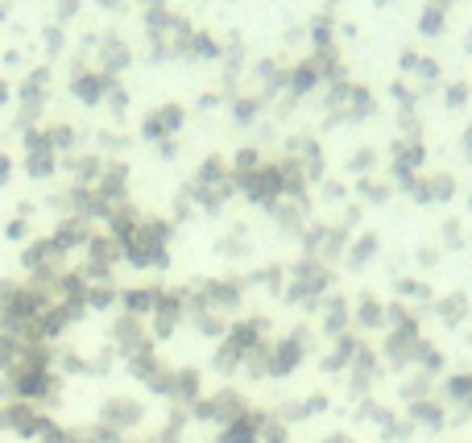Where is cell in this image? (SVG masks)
Here are the masks:
<instances>
[{
    "mask_svg": "<svg viewBox=\"0 0 472 443\" xmlns=\"http://www.w3.org/2000/svg\"><path fill=\"white\" fill-rule=\"evenodd\" d=\"M166 236H170V224L162 220H142L129 241H121V257L137 270H150V265H166Z\"/></svg>",
    "mask_w": 472,
    "mask_h": 443,
    "instance_id": "obj_1",
    "label": "cell"
},
{
    "mask_svg": "<svg viewBox=\"0 0 472 443\" xmlns=\"http://www.w3.org/2000/svg\"><path fill=\"white\" fill-rule=\"evenodd\" d=\"M5 427H9L17 439H29V443H37L46 431H50V415H46L42 407H34V402H21V398H13V402H5Z\"/></svg>",
    "mask_w": 472,
    "mask_h": 443,
    "instance_id": "obj_2",
    "label": "cell"
},
{
    "mask_svg": "<svg viewBox=\"0 0 472 443\" xmlns=\"http://www.w3.org/2000/svg\"><path fill=\"white\" fill-rule=\"evenodd\" d=\"M236 187H241L253 203H274L278 195H282V166H257V170L236 174Z\"/></svg>",
    "mask_w": 472,
    "mask_h": 443,
    "instance_id": "obj_3",
    "label": "cell"
},
{
    "mask_svg": "<svg viewBox=\"0 0 472 443\" xmlns=\"http://www.w3.org/2000/svg\"><path fill=\"white\" fill-rule=\"evenodd\" d=\"M142 418H145V407L133 402V398H112V402H104V410H100V427L121 435V439H125V431H133Z\"/></svg>",
    "mask_w": 472,
    "mask_h": 443,
    "instance_id": "obj_4",
    "label": "cell"
},
{
    "mask_svg": "<svg viewBox=\"0 0 472 443\" xmlns=\"http://www.w3.org/2000/svg\"><path fill=\"white\" fill-rule=\"evenodd\" d=\"M191 415L204 418V423H220L228 427L236 415H245V398L241 394H232V389H224V394H215V398H204L191 407Z\"/></svg>",
    "mask_w": 472,
    "mask_h": 443,
    "instance_id": "obj_5",
    "label": "cell"
},
{
    "mask_svg": "<svg viewBox=\"0 0 472 443\" xmlns=\"http://www.w3.org/2000/svg\"><path fill=\"white\" fill-rule=\"evenodd\" d=\"M26 170H29V179H50V174L58 170V154H54V145L46 141V133H37V129L26 133Z\"/></svg>",
    "mask_w": 472,
    "mask_h": 443,
    "instance_id": "obj_6",
    "label": "cell"
},
{
    "mask_svg": "<svg viewBox=\"0 0 472 443\" xmlns=\"http://www.w3.org/2000/svg\"><path fill=\"white\" fill-rule=\"evenodd\" d=\"M129 369H133V377L145 381L153 394H170V377H174V369H166V365L153 356V348L150 353H142V356H129Z\"/></svg>",
    "mask_w": 472,
    "mask_h": 443,
    "instance_id": "obj_7",
    "label": "cell"
},
{
    "mask_svg": "<svg viewBox=\"0 0 472 443\" xmlns=\"http://www.w3.org/2000/svg\"><path fill=\"white\" fill-rule=\"evenodd\" d=\"M96 200L104 203V208H116V203H125V195H129V170L121 162L116 166H104V174L96 179Z\"/></svg>",
    "mask_w": 472,
    "mask_h": 443,
    "instance_id": "obj_8",
    "label": "cell"
},
{
    "mask_svg": "<svg viewBox=\"0 0 472 443\" xmlns=\"http://www.w3.org/2000/svg\"><path fill=\"white\" fill-rule=\"evenodd\" d=\"M299 361H303V335H290V340H278L274 348H266V373H274V377L294 373Z\"/></svg>",
    "mask_w": 472,
    "mask_h": 443,
    "instance_id": "obj_9",
    "label": "cell"
},
{
    "mask_svg": "<svg viewBox=\"0 0 472 443\" xmlns=\"http://www.w3.org/2000/svg\"><path fill=\"white\" fill-rule=\"evenodd\" d=\"M112 340H116V348H121L125 356H142V353H150V335H145L142 319H133V315H121V319H116Z\"/></svg>",
    "mask_w": 472,
    "mask_h": 443,
    "instance_id": "obj_10",
    "label": "cell"
},
{
    "mask_svg": "<svg viewBox=\"0 0 472 443\" xmlns=\"http://www.w3.org/2000/svg\"><path fill=\"white\" fill-rule=\"evenodd\" d=\"M91 224L88 220H79V216H63V224L54 228L50 232V241H54V249H58V253H71V249H88V241H91Z\"/></svg>",
    "mask_w": 472,
    "mask_h": 443,
    "instance_id": "obj_11",
    "label": "cell"
},
{
    "mask_svg": "<svg viewBox=\"0 0 472 443\" xmlns=\"http://www.w3.org/2000/svg\"><path fill=\"white\" fill-rule=\"evenodd\" d=\"M328 282H331V273H328V265H311V262H303L299 270H294V290H290V299H315V294H323L328 290Z\"/></svg>",
    "mask_w": 472,
    "mask_h": 443,
    "instance_id": "obj_12",
    "label": "cell"
},
{
    "mask_svg": "<svg viewBox=\"0 0 472 443\" xmlns=\"http://www.w3.org/2000/svg\"><path fill=\"white\" fill-rule=\"evenodd\" d=\"M183 129V108H174V104H166V108H158L150 120L142 125V133L150 137V141H170V137Z\"/></svg>",
    "mask_w": 472,
    "mask_h": 443,
    "instance_id": "obj_13",
    "label": "cell"
},
{
    "mask_svg": "<svg viewBox=\"0 0 472 443\" xmlns=\"http://www.w3.org/2000/svg\"><path fill=\"white\" fill-rule=\"evenodd\" d=\"M183 307H187V303H183V294H162L158 307H153V315H150L153 319V335H162V340H166V335L179 327Z\"/></svg>",
    "mask_w": 472,
    "mask_h": 443,
    "instance_id": "obj_14",
    "label": "cell"
},
{
    "mask_svg": "<svg viewBox=\"0 0 472 443\" xmlns=\"http://www.w3.org/2000/svg\"><path fill=\"white\" fill-rule=\"evenodd\" d=\"M261 423H266V418H261V415H253V410H245V415H236V418H232V423L220 431V443H257Z\"/></svg>",
    "mask_w": 472,
    "mask_h": 443,
    "instance_id": "obj_15",
    "label": "cell"
},
{
    "mask_svg": "<svg viewBox=\"0 0 472 443\" xmlns=\"http://www.w3.org/2000/svg\"><path fill=\"white\" fill-rule=\"evenodd\" d=\"M158 299H162V290H153V286H137V290H125V294H121V303H125V315H133V319L153 315Z\"/></svg>",
    "mask_w": 472,
    "mask_h": 443,
    "instance_id": "obj_16",
    "label": "cell"
},
{
    "mask_svg": "<svg viewBox=\"0 0 472 443\" xmlns=\"http://www.w3.org/2000/svg\"><path fill=\"white\" fill-rule=\"evenodd\" d=\"M166 398H174L179 407H195L199 402V373L195 369H179L174 377H170V394Z\"/></svg>",
    "mask_w": 472,
    "mask_h": 443,
    "instance_id": "obj_17",
    "label": "cell"
},
{
    "mask_svg": "<svg viewBox=\"0 0 472 443\" xmlns=\"http://www.w3.org/2000/svg\"><path fill=\"white\" fill-rule=\"evenodd\" d=\"M71 174L79 187H96V179L104 174V162L96 154H83V158H71Z\"/></svg>",
    "mask_w": 472,
    "mask_h": 443,
    "instance_id": "obj_18",
    "label": "cell"
},
{
    "mask_svg": "<svg viewBox=\"0 0 472 443\" xmlns=\"http://www.w3.org/2000/svg\"><path fill=\"white\" fill-rule=\"evenodd\" d=\"M21 353H26V344H21L17 335H5V332H0V373H5V377L17 369Z\"/></svg>",
    "mask_w": 472,
    "mask_h": 443,
    "instance_id": "obj_19",
    "label": "cell"
},
{
    "mask_svg": "<svg viewBox=\"0 0 472 443\" xmlns=\"http://www.w3.org/2000/svg\"><path fill=\"white\" fill-rule=\"evenodd\" d=\"M104 88L108 83L96 79V75H79V79H75V96H79L83 104H100L104 100Z\"/></svg>",
    "mask_w": 472,
    "mask_h": 443,
    "instance_id": "obj_20",
    "label": "cell"
},
{
    "mask_svg": "<svg viewBox=\"0 0 472 443\" xmlns=\"http://www.w3.org/2000/svg\"><path fill=\"white\" fill-rule=\"evenodd\" d=\"M361 348H357V340H352V335H340V344H336V353L328 356V361H323V369H331L336 373L340 365H352V356H357Z\"/></svg>",
    "mask_w": 472,
    "mask_h": 443,
    "instance_id": "obj_21",
    "label": "cell"
},
{
    "mask_svg": "<svg viewBox=\"0 0 472 443\" xmlns=\"http://www.w3.org/2000/svg\"><path fill=\"white\" fill-rule=\"evenodd\" d=\"M46 141L54 145V154H67V149H75V129L71 125H54V129H46Z\"/></svg>",
    "mask_w": 472,
    "mask_h": 443,
    "instance_id": "obj_22",
    "label": "cell"
},
{
    "mask_svg": "<svg viewBox=\"0 0 472 443\" xmlns=\"http://www.w3.org/2000/svg\"><path fill=\"white\" fill-rule=\"evenodd\" d=\"M112 299H116L112 282H91V286H88V307L104 311V307H112Z\"/></svg>",
    "mask_w": 472,
    "mask_h": 443,
    "instance_id": "obj_23",
    "label": "cell"
},
{
    "mask_svg": "<svg viewBox=\"0 0 472 443\" xmlns=\"http://www.w3.org/2000/svg\"><path fill=\"white\" fill-rule=\"evenodd\" d=\"M410 418H419V423H427V427H444V410H439L435 402H414Z\"/></svg>",
    "mask_w": 472,
    "mask_h": 443,
    "instance_id": "obj_24",
    "label": "cell"
},
{
    "mask_svg": "<svg viewBox=\"0 0 472 443\" xmlns=\"http://www.w3.org/2000/svg\"><path fill=\"white\" fill-rule=\"evenodd\" d=\"M439 319H447V324H460V319H464V299H460V294H452V299L439 303Z\"/></svg>",
    "mask_w": 472,
    "mask_h": 443,
    "instance_id": "obj_25",
    "label": "cell"
},
{
    "mask_svg": "<svg viewBox=\"0 0 472 443\" xmlns=\"http://www.w3.org/2000/svg\"><path fill=\"white\" fill-rule=\"evenodd\" d=\"M344 324H348L344 299H336V303H331V307H328V332H331V335H340V332H344Z\"/></svg>",
    "mask_w": 472,
    "mask_h": 443,
    "instance_id": "obj_26",
    "label": "cell"
},
{
    "mask_svg": "<svg viewBox=\"0 0 472 443\" xmlns=\"http://www.w3.org/2000/svg\"><path fill=\"white\" fill-rule=\"evenodd\" d=\"M382 319H385V311H382V303H377V299L361 303V324H365V327H377Z\"/></svg>",
    "mask_w": 472,
    "mask_h": 443,
    "instance_id": "obj_27",
    "label": "cell"
},
{
    "mask_svg": "<svg viewBox=\"0 0 472 443\" xmlns=\"http://www.w3.org/2000/svg\"><path fill=\"white\" fill-rule=\"evenodd\" d=\"M377 253V236H361V244L352 249V265H365Z\"/></svg>",
    "mask_w": 472,
    "mask_h": 443,
    "instance_id": "obj_28",
    "label": "cell"
},
{
    "mask_svg": "<svg viewBox=\"0 0 472 443\" xmlns=\"http://www.w3.org/2000/svg\"><path fill=\"white\" fill-rule=\"evenodd\" d=\"M447 394H452V398H472V373L447 381Z\"/></svg>",
    "mask_w": 472,
    "mask_h": 443,
    "instance_id": "obj_29",
    "label": "cell"
},
{
    "mask_svg": "<svg viewBox=\"0 0 472 443\" xmlns=\"http://www.w3.org/2000/svg\"><path fill=\"white\" fill-rule=\"evenodd\" d=\"M257 443H286V427L282 423H261Z\"/></svg>",
    "mask_w": 472,
    "mask_h": 443,
    "instance_id": "obj_30",
    "label": "cell"
},
{
    "mask_svg": "<svg viewBox=\"0 0 472 443\" xmlns=\"http://www.w3.org/2000/svg\"><path fill=\"white\" fill-rule=\"evenodd\" d=\"M195 315H199V332H207V335H220L224 332V324L212 315V311H195Z\"/></svg>",
    "mask_w": 472,
    "mask_h": 443,
    "instance_id": "obj_31",
    "label": "cell"
},
{
    "mask_svg": "<svg viewBox=\"0 0 472 443\" xmlns=\"http://www.w3.org/2000/svg\"><path fill=\"white\" fill-rule=\"evenodd\" d=\"M253 117H257V104H253V100L236 104V120H253Z\"/></svg>",
    "mask_w": 472,
    "mask_h": 443,
    "instance_id": "obj_32",
    "label": "cell"
},
{
    "mask_svg": "<svg viewBox=\"0 0 472 443\" xmlns=\"http://www.w3.org/2000/svg\"><path fill=\"white\" fill-rule=\"evenodd\" d=\"M361 191H365L369 200H385V187H377L373 179H365V182H361Z\"/></svg>",
    "mask_w": 472,
    "mask_h": 443,
    "instance_id": "obj_33",
    "label": "cell"
},
{
    "mask_svg": "<svg viewBox=\"0 0 472 443\" xmlns=\"http://www.w3.org/2000/svg\"><path fill=\"white\" fill-rule=\"evenodd\" d=\"M402 294H419V299H423V294H427V286H423V282H402Z\"/></svg>",
    "mask_w": 472,
    "mask_h": 443,
    "instance_id": "obj_34",
    "label": "cell"
},
{
    "mask_svg": "<svg viewBox=\"0 0 472 443\" xmlns=\"http://www.w3.org/2000/svg\"><path fill=\"white\" fill-rule=\"evenodd\" d=\"M9 170H13L9 154H0V187H5V182H9Z\"/></svg>",
    "mask_w": 472,
    "mask_h": 443,
    "instance_id": "obj_35",
    "label": "cell"
},
{
    "mask_svg": "<svg viewBox=\"0 0 472 443\" xmlns=\"http://www.w3.org/2000/svg\"><path fill=\"white\" fill-rule=\"evenodd\" d=\"M323 443H352V439H348V435H328Z\"/></svg>",
    "mask_w": 472,
    "mask_h": 443,
    "instance_id": "obj_36",
    "label": "cell"
},
{
    "mask_svg": "<svg viewBox=\"0 0 472 443\" xmlns=\"http://www.w3.org/2000/svg\"><path fill=\"white\" fill-rule=\"evenodd\" d=\"M464 149H468V158H472V129L464 133Z\"/></svg>",
    "mask_w": 472,
    "mask_h": 443,
    "instance_id": "obj_37",
    "label": "cell"
},
{
    "mask_svg": "<svg viewBox=\"0 0 472 443\" xmlns=\"http://www.w3.org/2000/svg\"><path fill=\"white\" fill-rule=\"evenodd\" d=\"M5 100H9V88H5V83H0V104H5Z\"/></svg>",
    "mask_w": 472,
    "mask_h": 443,
    "instance_id": "obj_38",
    "label": "cell"
},
{
    "mask_svg": "<svg viewBox=\"0 0 472 443\" xmlns=\"http://www.w3.org/2000/svg\"><path fill=\"white\" fill-rule=\"evenodd\" d=\"M121 443H150V439H121Z\"/></svg>",
    "mask_w": 472,
    "mask_h": 443,
    "instance_id": "obj_39",
    "label": "cell"
},
{
    "mask_svg": "<svg viewBox=\"0 0 472 443\" xmlns=\"http://www.w3.org/2000/svg\"><path fill=\"white\" fill-rule=\"evenodd\" d=\"M79 443H91V435H88V431H83V439H79Z\"/></svg>",
    "mask_w": 472,
    "mask_h": 443,
    "instance_id": "obj_40",
    "label": "cell"
}]
</instances>
